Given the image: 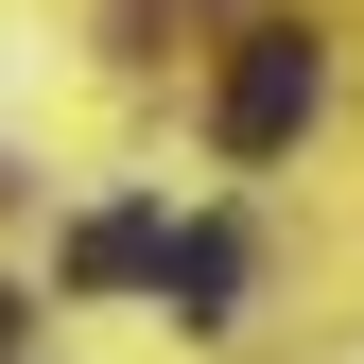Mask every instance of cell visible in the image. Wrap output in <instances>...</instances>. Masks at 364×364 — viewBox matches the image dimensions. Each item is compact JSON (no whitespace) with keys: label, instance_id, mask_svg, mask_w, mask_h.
I'll list each match as a JSON object with an SVG mask.
<instances>
[{"label":"cell","instance_id":"obj_1","mask_svg":"<svg viewBox=\"0 0 364 364\" xmlns=\"http://www.w3.org/2000/svg\"><path fill=\"white\" fill-rule=\"evenodd\" d=\"M312 105H330V70H312V35H243V53H225V156H295L312 139Z\"/></svg>","mask_w":364,"mask_h":364},{"label":"cell","instance_id":"obj_4","mask_svg":"<svg viewBox=\"0 0 364 364\" xmlns=\"http://www.w3.org/2000/svg\"><path fill=\"white\" fill-rule=\"evenodd\" d=\"M18 330H35V295H18V278H0V364H18Z\"/></svg>","mask_w":364,"mask_h":364},{"label":"cell","instance_id":"obj_3","mask_svg":"<svg viewBox=\"0 0 364 364\" xmlns=\"http://www.w3.org/2000/svg\"><path fill=\"white\" fill-rule=\"evenodd\" d=\"M156 295H173V312L208 330V312L243 295V225H173V243H156Z\"/></svg>","mask_w":364,"mask_h":364},{"label":"cell","instance_id":"obj_2","mask_svg":"<svg viewBox=\"0 0 364 364\" xmlns=\"http://www.w3.org/2000/svg\"><path fill=\"white\" fill-rule=\"evenodd\" d=\"M156 243H173L156 208H87V225H70V295H139V278H156Z\"/></svg>","mask_w":364,"mask_h":364}]
</instances>
